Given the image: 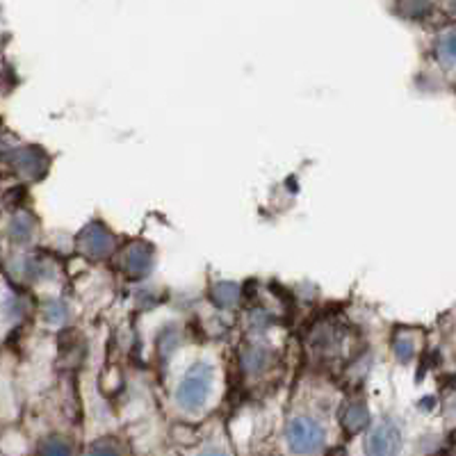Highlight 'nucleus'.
<instances>
[{
  "instance_id": "nucleus-1",
  "label": "nucleus",
  "mask_w": 456,
  "mask_h": 456,
  "mask_svg": "<svg viewBox=\"0 0 456 456\" xmlns=\"http://www.w3.org/2000/svg\"><path fill=\"white\" fill-rule=\"evenodd\" d=\"M210 386H213V368L206 363L194 365L176 390L178 406L185 411H192V413L203 409V404L208 402V395H210Z\"/></svg>"
},
{
  "instance_id": "nucleus-2",
  "label": "nucleus",
  "mask_w": 456,
  "mask_h": 456,
  "mask_svg": "<svg viewBox=\"0 0 456 456\" xmlns=\"http://www.w3.org/2000/svg\"><path fill=\"white\" fill-rule=\"evenodd\" d=\"M288 447L295 454H315L324 445V431L311 418H295L285 431Z\"/></svg>"
},
{
  "instance_id": "nucleus-3",
  "label": "nucleus",
  "mask_w": 456,
  "mask_h": 456,
  "mask_svg": "<svg viewBox=\"0 0 456 456\" xmlns=\"http://www.w3.org/2000/svg\"><path fill=\"white\" fill-rule=\"evenodd\" d=\"M78 244L89 258H105L114 249V235L105 226L94 222L78 235Z\"/></svg>"
},
{
  "instance_id": "nucleus-4",
  "label": "nucleus",
  "mask_w": 456,
  "mask_h": 456,
  "mask_svg": "<svg viewBox=\"0 0 456 456\" xmlns=\"http://www.w3.org/2000/svg\"><path fill=\"white\" fill-rule=\"evenodd\" d=\"M5 156L14 169H19L30 178H39L48 167V156L39 146H23V149H14Z\"/></svg>"
},
{
  "instance_id": "nucleus-5",
  "label": "nucleus",
  "mask_w": 456,
  "mask_h": 456,
  "mask_svg": "<svg viewBox=\"0 0 456 456\" xmlns=\"http://www.w3.org/2000/svg\"><path fill=\"white\" fill-rule=\"evenodd\" d=\"M402 445V431L393 420H384L372 431L368 441V452L374 456L397 454Z\"/></svg>"
},
{
  "instance_id": "nucleus-6",
  "label": "nucleus",
  "mask_w": 456,
  "mask_h": 456,
  "mask_svg": "<svg viewBox=\"0 0 456 456\" xmlns=\"http://www.w3.org/2000/svg\"><path fill=\"white\" fill-rule=\"evenodd\" d=\"M124 267L130 276L142 279V276L149 274L153 270V254H151V247L146 244H133L128 251H126Z\"/></svg>"
},
{
  "instance_id": "nucleus-7",
  "label": "nucleus",
  "mask_w": 456,
  "mask_h": 456,
  "mask_svg": "<svg viewBox=\"0 0 456 456\" xmlns=\"http://www.w3.org/2000/svg\"><path fill=\"white\" fill-rule=\"evenodd\" d=\"M370 425V411L365 404H352L345 413H342V427L349 434H358Z\"/></svg>"
},
{
  "instance_id": "nucleus-8",
  "label": "nucleus",
  "mask_w": 456,
  "mask_h": 456,
  "mask_svg": "<svg viewBox=\"0 0 456 456\" xmlns=\"http://www.w3.org/2000/svg\"><path fill=\"white\" fill-rule=\"evenodd\" d=\"M32 235H35V222L30 215H14V219L10 222V238L19 244H26L30 242Z\"/></svg>"
},
{
  "instance_id": "nucleus-9",
  "label": "nucleus",
  "mask_w": 456,
  "mask_h": 456,
  "mask_svg": "<svg viewBox=\"0 0 456 456\" xmlns=\"http://www.w3.org/2000/svg\"><path fill=\"white\" fill-rule=\"evenodd\" d=\"M270 363V352L263 347H251L242 354V368L244 372L260 374Z\"/></svg>"
},
{
  "instance_id": "nucleus-10",
  "label": "nucleus",
  "mask_w": 456,
  "mask_h": 456,
  "mask_svg": "<svg viewBox=\"0 0 456 456\" xmlns=\"http://www.w3.org/2000/svg\"><path fill=\"white\" fill-rule=\"evenodd\" d=\"M240 288L235 283H217L213 288V301L219 308H231L238 301Z\"/></svg>"
},
{
  "instance_id": "nucleus-11",
  "label": "nucleus",
  "mask_w": 456,
  "mask_h": 456,
  "mask_svg": "<svg viewBox=\"0 0 456 456\" xmlns=\"http://www.w3.org/2000/svg\"><path fill=\"white\" fill-rule=\"evenodd\" d=\"M44 317H46L51 324H62V322H67V317H69V306L60 299L48 301L46 308H44Z\"/></svg>"
},
{
  "instance_id": "nucleus-12",
  "label": "nucleus",
  "mask_w": 456,
  "mask_h": 456,
  "mask_svg": "<svg viewBox=\"0 0 456 456\" xmlns=\"http://www.w3.org/2000/svg\"><path fill=\"white\" fill-rule=\"evenodd\" d=\"M438 55L445 64H456V28L447 32L438 44Z\"/></svg>"
},
{
  "instance_id": "nucleus-13",
  "label": "nucleus",
  "mask_w": 456,
  "mask_h": 456,
  "mask_svg": "<svg viewBox=\"0 0 456 456\" xmlns=\"http://www.w3.org/2000/svg\"><path fill=\"white\" fill-rule=\"evenodd\" d=\"M73 447L69 445L64 438H46V441H42V445H39V454H71Z\"/></svg>"
},
{
  "instance_id": "nucleus-14",
  "label": "nucleus",
  "mask_w": 456,
  "mask_h": 456,
  "mask_svg": "<svg viewBox=\"0 0 456 456\" xmlns=\"http://www.w3.org/2000/svg\"><path fill=\"white\" fill-rule=\"evenodd\" d=\"M413 340H409V338H399V340L395 342V354H397V358L402 363H409L411 358H413Z\"/></svg>"
},
{
  "instance_id": "nucleus-15",
  "label": "nucleus",
  "mask_w": 456,
  "mask_h": 456,
  "mask_svg": "<svg viewBox=\"0 0 456 456\" xmlns=\"http://www.w3.org/2000/svg\"><path fill=\"white\" fill-rule=\"evenodd\" d=\"M178 345V338H176V331H165L160 338V352L165 349V356H169V354H174V349H176Z\"/></svg>"
},
{
  "instance_id": "nucleus-16",
  "label": "nucleus",
  "mask_w": 456,
  "mask_h": 456,
  "mask_svg": "<svg viewBox=\"0 0 456 456\" xmlns=\"http://www.w3.org/2000/svg\"><path fill=\"white\" fill-rule=\"evenodd\" d=\"M89 452L92 454H119V447H114L112 441H108V438H103V441L94 443L92 447H89Z\"/></svg>"
}]
</instances>
